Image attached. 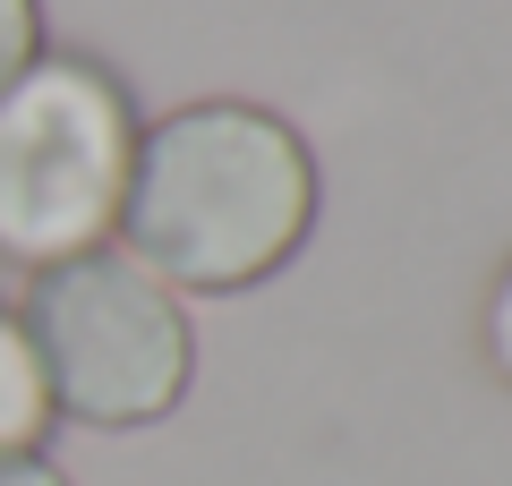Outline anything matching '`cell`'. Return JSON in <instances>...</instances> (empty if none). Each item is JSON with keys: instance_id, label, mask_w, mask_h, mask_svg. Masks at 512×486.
<instances>
[{"instance_id": "cell-1", "label": "cell", "mask_w": 512, "mask_h": 486, "mask_svg": "<svg viewBox=\"0 0 512 486\" xmlns=\"http://www.w3.org/2000/svg\"><path fill=\"white\" fill-rule=\"evenodd\" d=\"M325 171L282 111L205 94L137 128L120 248L180 299H231L274 282L316 231Z\"/></svg>"}, {"instance_id": "cell-4", "label": "cell", "mask_w": 512, "mask_h": 486, "mask_svg": "<svg viewBox=\"0 0 512 486\" xmlns=\"http://www.w3.org/2000/svg\"><path fill=\"white\" fill-rule=\"evenodd\" d=\"M52 384H43V359L26 342L18 307H0V452H43L52 435Z\"/></svg>"}, {"instance_id": "cell-7", "label": "cell", "mask_w": 512, "mask_h": 486, "mask_svg": "<svg viewBox=\"0 0 512 486\" xmlns=\"http://www.w3.org/2000/svg\"><path fill=\"white\" fill-rule=\"evenodd\" d=\"M0 486H69L43 452H0Z\"/></svg>"}, {"instance_id": "cell-3", "label": "cell", "mask_w": 512, "mask_h": 486, "mask_svg": "<svg viewBox=\"0 0 512 486\" xmlns=\"http://www.w3.org/2000/svg\"><path fill=\"white\" fill-rule=\"evenodd\" d=\"M26 342L43 359L52 410L77 427H154L197 384V324L171 282H154L128 248H86L69 265H43L18 307Z\"/></svg>"}, {"instance_id": "cell-5", "label": "cell", "mask_w": 512, "mask_h": 486, "mask_svg": "<svg viewBox=\"0 0 512 486\" xmlns=\"http://www.w3.org/2000/svg\"><path fill=\"white\" fill-rule=\"evenodd\" d=\"M43 60V0H0V86H18Z\"/></svg>"}, {"instance_id": "cell-2", "label": "cell", "mask_w": 512, "mask_h": 486, "mask_svg": "<svg viewBox=\"0 0 512 486\" xmlns=\"http://www.w3.org/2000/svg\"><path fill=\"white\" fill-rule=\"evenodd\" d=\"M137 128L128 86L77 52H43L18 86H0V256L43 273L111 248Z\"/></svg>"}, {"instance_id": "cell-6", "label": "cell", "mask_w": 512, "mask_h": 486, "mask_svg": "<svg viewBox=\"0 0 512 486\" xmlns=\"http://www.w3.org/2000/svg\"><path fill=\"white\" fill-rule=\"evenodd\" d=\"M478 350H487V367L512 384V256L495 265V282H487V307H478Z\"/></svg>"}]
</instances>
